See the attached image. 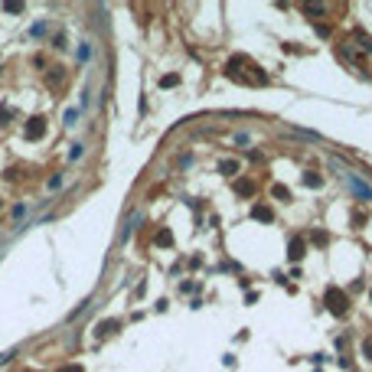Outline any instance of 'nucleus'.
Returning a JSON list of instances; mask_svg holds the SVG:
<instances>
[{
    "label": "nucleus",
    "instance_id": "15",
    "mask_svg": "<svg viewBox=\"0 0 372 372\" xmlns=\"http://www.w3.org/2000/svg\"><path fill=\"white\" fill-rule=\"evenodd\" d=\"M366 356L372 359V339H366Z\"/></svg>",
    "mask_w": 372,
    "mask_h": 372
},
{
    "label": "nucleus",
    "instance_id": "8",
    "mask_svg": "<svg viewBox=\"0 0 372 372\" xmlns=\"http://www.w3.org/2000/svg\"><path fill=\"white\" fill-rule=\"evenodd\" d=\"M274 196L287 203V199H291V193H287V186H281V183H278V186H274Z\"/></svg>",
    "mask_w": 372,
    "mask_h": 372
},
{
    "label": "nucleus",
    "instance_id": "2",
    "mask_svg": "<svg viewBox=\"0 0 372 372\" xmlns=\"http://www.w3.org/2000/svg\"><path fill=\"white\" fill-rule=\"evenodd\" d=\"M346 180H350L353 193H356V196H359L362 203H372V189H369V186H366V183H362L359 176H356V173H346Z\"/></svg>",
    "mask_w": 372,
    "mask_h": 372
},
{
    "label": "nucleus",
    "instance_id": "14",
    "mask_svg": "<svg viewBox=\"0 0 372 372\" xmlns=\"http://www.w3.org/2000/svg\"><path fill=\"white\" fill-rule=\"evenodd\" d=\"M59 372H85V369H82L78 362H72V366H66V369H59Z\"/></svg>",
    "mask_w": 372,
    "mask_h": 372
},
{
    "label": "nucleus",
    "instance_id": "1",
    "mask_svg": "<svg viewBox=\"0 0 372 372\" xmlns=\"http://www.w3.org/2000/svg\"><path fill=\"white\" fill-rule=\"evenodd\" d=\"M327 307H330V314H336V317H343V314L350 310V297L343 294L339 287H327Z\"/></svg>",
    "mask_w": 372,
    "mask_h": 372
},
{
    "label": "nucleus",
    "instance_id": "5",
    "mask_svg": "<svg viewBox=\"0 0 372 372\" xmlns=\"http://www.w3.org/2000/svg\"><path fill=\"white\" fill-rule=\"evenodd\" d=\"M252 216H255L258 222H271V219H274V212H271L268 206H255V209H252Z\"/></svg>",
    "mask_w": 372,
    "mask_h": 372
},
{
    "label": "nucleus",
    "instance_id": "9",
    "mask_svg": "<svg viewBox=\"0 0 372 372\" xmlns=\"http://www.w3.org/2000/svg\"><path fill=\"white\" fill-rule=\"evenodd\" d=\"M114 327H118V320H105V323H101V327H98V333H101V336H105V333H111V330H114Z\"/></svg>",
    "mask_w": 372,
    "mask_h": 372
},
{
    "label": "nucleus",
    "instance_id": "3",
    "mask_svg": "<svg viewBox=\"0 0 372 372\" xmlns=\"http://www.w3.org/2000/svg\"><path fill=\"white\" fill-rule=\"evenodd\" d=\"M43 131H46V121L43 118H30L26 128H23V137H26V141H36V137H43Z\"/></svg>",
    "mask_w": 372,
    "mask_h": 372
},
{
    "label": "nucleus",
    "instance_id": "7",
    "mask_svg": "<svg viewBox=\"0 0 372 372\" xmlns=\"http://www.w3.org/2000/svg\"><path fill=\"white\" fill-rule=\"evenodd\" d=\"M235 170H239V160H222V173H235Z\"/></svg>",
    "mask_w": 372,
    "mask_h": 372
},
{
    "label": "nucleus",
    "instance_id": "11",
    "mask_svg": "<svg viewBox=\"0 0 372 372\" xmlns=\"http://www.w3.org/2000/svg\"><path fill=\"white\" fill-rule=\"evenodd\" d=\"M304 183H307V186H320V183H323V180H320L317 173H307V176H304Z\"/></svg>",
    "mask_w": 372,
    "mask_h": 372
},
{
    "label": "nucleus",
    "instance_id": "16",
    "mask_svg": "<svg viewBox=\"0 0 372 372\" xmlns=\"http://www.w3.org/2000/svg\"><path fill=\"white\" fill-rule=\"evenodd\" d=\"M369 297H372V291H369Z\"/></svg>",
    "mask_w": 372,
    "mask_h": 372
},
{
    "label": "nucleus",
    "instance_id": "4",
    "mask_svg": "<svg viewBox=\"0 0 372 372\" xmlns=\"http://www.w3.org/2000/svg\"><path fill=\"white\" fill-rule=\"evenodd\" d=\"M304 252H307V242H304V239H291V248H287V258H291V261H297V258H300Z\"/></svg>",
    "mask_w": 372,
    "mask_h": 372
},
{
    "label": "nucleus",
    "instance_id": "6",
    "mask_svg": "<svg viewBox=\"0 0 372 372\" xmlns=\"http://www.w3.org/2000/svg\"><path fill=\"white\" fill-rule=\"evenodd\" d=\"M235 193H239V196H248V193H252V183L239 180V183H235Z\"/></svg>",
    "mask_w": 372,
    "mask_h": 372
},
{
    "label": "nucleus",
    "instance_id": "10",
    "mask_svg": "<svg viewBox=\"0 0 372 372\" xmlns=\"http://www.w3.org/2000/svg\"><path fill=\"white\" fill-rule=\"evenodd\" d=\"M170 242H173L170 232H157V245H170Z\"/></svg>",
    "mask_w": 372,
    "mask_h": 372
},
{
    "label": "nucleus",
    "instance_id": "13",
    "mask_svg": "<svg viewBox=\"0 0 372 372\" xmlns=\"http://www.w3.org/2000/svg\"><path fill=\"white\" fill-rule=\"evenodd\" d=\"M3 10H7V13H20L23 3H3Z\"/></svg>",
    "mask_w": 372,
    "mask_h": 372
},
{
    "label": "nucleus",
    "instance_id": "12",
    "mask_svg": "<svg viewBox=\"0 0 372 372\" xmlns=\"http://www.w3.org/2000/svg\"><path fill=\"white\" fill-rule=\"evenodd\" d=\"M176 82H180V75H164V78H160V85H164V88L176 85Z\"/></svg>",
    "mask_w": 372,
    "mask_h": 372
}]
</instances>
